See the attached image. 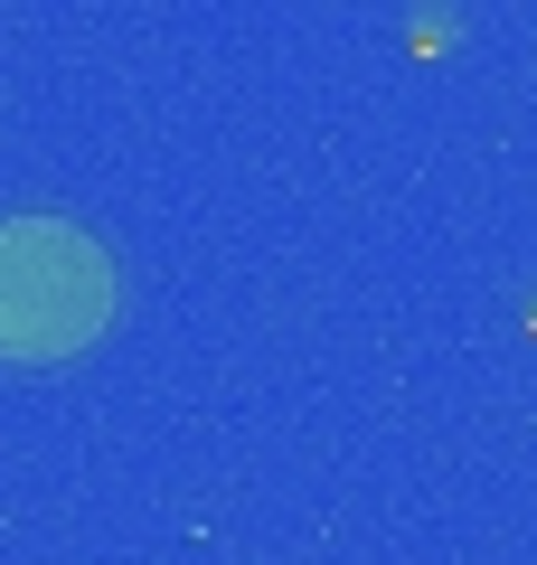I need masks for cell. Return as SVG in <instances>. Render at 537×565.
Returning a JSON list of instances; mask_svg holds the SVG:
<instances>
[{
    "label": "cell",
    "instance_id": "1",
    "mask_svg": "<svg viewBox=\"0 0 537 565\" xmlns=\"http://www.w3.org/2000/svg\"><path fill=\"white\" fill-rule=\"evenodd\" d=\"M114 321V255L76 217H0V359H66Z\"/></svg>",
    "mask_w": 537,
    "mask_h": 565
}]
</instances>
